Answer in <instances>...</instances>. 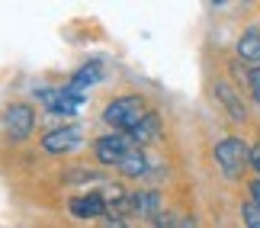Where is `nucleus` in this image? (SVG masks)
<instances>
[{
  "label": "nucleus",
  "instance_id": "nucleus-1",
  "mask_svg": "<svg viewBox=\"0 0 260 228\" xmlns=\"http://www.w3.org/2000/svg\"><path fill=\"white\" fill-rule=\"evenodd\" d=\"M148 113V103H145V96H138V93H122V96H116V100H109L106 103V110H103V122L109 128H116V132H128V128H135L138 122H142V116Z\"/></svg>",
  "mask_w": 260,
  "mask_h": 228
},
{
  "label": "nucleus",
  "instance_id": "nucleus-2",
  "mask_svg": "<svg viewBox=\"0 0 260 228\" xmlns=\"http://www.w3.org/2000/svg\"><path fill=\"white\" fill-rule=\"evenodd\" d=\"M212 157H215L218 171L225 174V180H241L244 171L251 167V145H244L241 138L228 135L212 148Z\"/></svg>",
  "mask_w": 260,
  "mask_h": 228
},
{
  "label": "nucleus",
  "instance_id": "nucleus-3",
  "mask_svg": "<svg viewBox=\"0 0 260 228\" xmlns=\"http://www.w3.org/2000/svg\"><path fill=\"white\" fill-rule=\"evenodd\" d=\"M90 151H93V161L103 164V167H119L125 161L128 154L135 151V142L122 132H106L93 138V145H90Z\"/></svg>",
  "mask_w": 260,
  "mask_h": 228
},
{
  "label": "nucleus",
  "instance_id": "nucleus-4",
  "mask_svg": "<svg viewBox=\"0 0 260 228\" xmlns=\"http://www.w3.org/2000/svg\"><path fill=\"white\" fill-rule=\"evenodd\" d=\"M36 100L55 116H71L84 106L87 93H74L68 87H42V90H36Z\"/></svg>",
  "mask_w": 260,
  "mask_h": 228
},
{
  "label": "nucleus",
  "instance_id": "nucleus-5",
  "mask_svg": "<svg viewBox=\"0 0 260 228\" xmlns=\"http://www.w3.org/2000/svg\"><path fill=\"white\" fill-rule=\"evenodd\" d=\"M36 128V110L29 103H10L4 110V132L10 142H26Z\"/></svg>",
  "mask_w": 260,
  "mask_h": 228
},
{
  "label": "nucleus",
  "instance_id": "nucleus-6",
  "mask_svg": "<svg viewBox=\"0 0 260 228\" xmlns=\"http://www.w3.org/2000/svg\"><path fill=\"white\" fill-rule=\"evenodd\" d=\"M81 125H74V122H68V125H58V128H48V132L39 138V145H42V151L45 154H71L77 145H81Z\"/></svg>",
  "mask_w": 260,
  "mask_h": 228
},
{
  "label": "nucleus",
  "instance_id": "nucleus-7",
  "mask_svg": "<svg viewBox=\"0 0 260 228\" xmlns=\"http://www.w3.org/2000/svg\"><path fill=\"white\" fill-rule=\"evenodd\" d=\"M68 209H71V215H77V219H106L109 215V200L103 193H84V196H74L71 203H68Z\"/></svg>",
  "mask_w": 260,
  "mask_h": 228
},
{
  "label": "nucleus",
  "instance_id": "nucleus-8",
  "mask_svg": "<svg viewBox=\"0 0 260 228\" xmlns=\"http://www.w3.org/2000/svg\"><path fill=\"white\" fill-rule=\"evenodd\" d=\"M125 135L135 142V148H145V145L157 142V138H161V116H157L154 110H148V113L142 116V122H138L135 128H128Z\"/></svg>",
  "mask_w": 260,
  "mask_h": 228
},
{
  "label": "nucleus",
  "instance_id": "nucleus-9",
  "mask_svg": "<svg viewBox=\"0 0 260 228\" xmlns=\"http://www.w3.org/2000/svg\"><path fill=\"white\" fill-rule=\"evenodd\" d=\"M132 212L138 219H151L157 222L164 215V206H161V193L157 190H138L132 193Z\"/></svg>",
  "mask_w": 260,
  "mask_h": 228
},
{
  "label": "nucleus",
  "instance_id": "nucleus-10",
  "mask_svg": "<svg viewBox=\"0 0 260 228\" xmlns=\"http://www.w3.org/2000/svg\"><path fill=\"white\" fill-rule=\"evenodd\" d=\"M215 96H218V103H222V110L235 119V122H244L247 119V106L241 103V96L235 93V87L228 84V81H218L215 84Z\"/></svg>",
  "mask_w": 260,
  "mask_h": 228
},
{
  "label": "nucleus",
  "instance_id": "nucleus-11",
  "mask_svg": "<svg viewBox=\"0 0 260 228\" xmlns=\"http://www.w3.org/2000/svg\"><path fill=\"white\" fill-rule=\"evenodd\" d=\"M100 81H103V64H100V61H87L84 68H77V71L71 74V81H68L64 87L74 90V93H87V87H93Z\"/></svg>",
  "mask_w": 260,
  "mask_h": 228
},
{
  "label": "nucleus",
  "instance_id": "nucleus-12",
  "mask_svg": "<svg viewBox=\"0 0 260 228\" xmlns=\"http://www.w3.org/2000/svg\"><path fill=\"white\" fill-rule=\"evenodd\" d=\"M235 52H238V58H241L244 64L260 68V29H247V32H241Z\"/></svg>",
  "mask_w": 260,
  "mask_h": 228
},
{
  "label": "nucleus",
  "instance_id": "nucleus-13",
  "mask_svg": "<svg viewBox=\"0 0 260 228\" xmlns=\"http://www.w3.org/2000/svg\"><path fill=\"white\" fill-rule=\"evenodd\" d=\"M116 171L122 174V177H142V180H145V177H148V171H151V157L145 154V148H135V151L128 154L125 161L116 167Z\"/></svg>",
  "mask_w": 260,
  "mask_h": 228
},
{
  "label": "nucleus",
  "instance_id": "nucleus-14",
  "mask_svg": "<svg viewBox=\"0 0 260 228\" xmlns=\"http://www.w3.org/2000/svg\"><path fill=\"white\" fill-rule=\"evenodd\" d=\"M64 183H90V180H103L96 171H87V167H74V171H64L61 174Z\"/></svg>",
  "mask_w": 260,
  "mask_h": 228
},
{
  "label": "nucleus",
  "instance_id": "nucleus-15",
  "mask_svg": "<svg viewBox=\"0 0 260 228\" xmlns=\"http://www.w3.org/2000/svg\"><path fill=\"white\" fill-rule=\"evenodd\" d=\"M241 222L244 228H260V206H254L251 200L241 203Z\"/></svg>",
  "mask_w": 260,
  "mask_h": 228
},
{
  "label": "nucleus",
  "instance_id": "nucleus-16",
  "mask_svg": "<svg viewBox=\"0 0 260 228\" xmlns=\"http://www.w3.org/2000/svg\"><path fill=\"white\" fill-rule=\"evenodd\" d=\"M247 87H251L254 96H260V68H251V74H247Z\"/></svg>",
  "mask_w": 260,
  "mask_h": 228
},
{
  "label": "nucleus",
  "instance_id": "nucleus-17",
  "mask_svg": "<svg viewBox=\"0 0 260 228\" xmlns=\"http://www.w3.org/2000/svg\"><path fill=\"white\" fill-rule=\"evenodd\" d=\"M103 228H125V219H122V215H106Z\"/></svg>",
  "mask_w": 260,
  "mask_h": 228
},
{
  "label": "nucleus",
  "instance_id": "nucleus-18",
  "mask_svg": "<svg viewBox=\"0 0 260 228\" xmlns=\"http://www.w3.org/2000/svg\"><path fill=\"white\" fill-rule=\"evenodd\" d=\"M251 167L257 171V180H260V145H254V148H251Z\"/></svg>",
  "mask_w": 260,
  "mask_h": 228
},
{
  "label": "nucleus",
  "instance_id": "nucleus-19",
  "mask_svg": "<svg viewBox=\"0 0 260 228\" xmlns=\"http://www.w3.org/2000/svg\"><path fill=\"white\" fill-rule=\"evenodd\" d=\"M251 203L260 206V180H251Z\"/></svg>",
  "mask_w": 260,
  "mask_h": 228
},
{
  "label": "nucleus",
  "instance_id": "nucleus-20",
  "mask_svg": "<svg viewBox=\"0 0 260 228\" xmlns=\"http://www.w3.org/2000/svg\"><path fill=\"white\" fill-rule=\"evenodd\" d=\"M177 228H196V222L186 215V219H180V222H177Z\"/></svg>",
  "mask_w": 260,
  "mask_h": 228
}]
</instances>
